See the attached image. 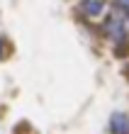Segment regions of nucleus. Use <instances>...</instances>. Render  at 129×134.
I'll list each match as a JSON object with an SVG mask.
<instances>
[{"label":"nucleus","instance_id":"1","mask_svg":"<svg viewBox=\"0 0 129 134\" xmlns=\"http://www.w3.org/2000/svg\"><path fill=\"white\" fill-rule=\"evenodd\" d=\"M110 127H112V132H115V134H129V117L122 115V112H117L115 117H112Z\"/></svg>","mask_w":129,"mask_h":134},{"label":"nucleus","instance_id":"3","mask_svg":"<svg viewBox=\"0 0 129 134\" xmlns=\"http://www.w3.org/2000/svg\"><path fill=\"white\" fill-rule=\"evenodd\" d=\"M127 3H129V0H127Z\"/></svg>","mask_w":129,"mask_h":134},{"label":"nucleus","instance_id":"2","mask_svg":"<svg viewBox=\"0 0 129 134\" xmlns=\"http://www.w3.org/2000/svg\"><path fill=\"white\" fill-rule=\"evenodd\" d=\"M85 10L90 12V15H98L102 10V3H85Z\"/></svg>","mask_w":129,"mask_h":134}]
</instances>
